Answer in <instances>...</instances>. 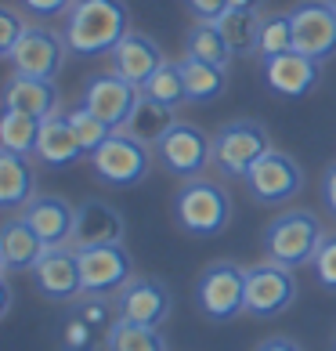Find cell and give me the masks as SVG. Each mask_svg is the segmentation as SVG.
Instances as JSON below:
<instances>
[{"instance_id": "obj_1", "label": "cell", "mask_w": 336, "mask_h": 351, "mask_svg": "<svg viewBox=\"0 0 336 351\" xmlns=\"http://www.w3.org/2000/svg\"><path fill=\"white\" fill-rule=\"evenodd\" d=\"M127 33H131V11L123 0H76L62 25L69 51L80 58L112 55Z\"/></svg>"}, {"instance_id": "obj_2", "label": "cell", "mask_w": 336, "mask_h": 351, "mask_svg": "<svg viewBox=\"0 0 336 351\" xmlns=\"http://www.w3.org/2000/svg\"><path fill=\"white\" fill-rule=\"evenodd\" d=\"M174 221L185 236L196 239H214L231 225V196L221 181L192 178L181 181L174 196Z\"/></svg>"}, {"instance_id": "obj_3", "label": "cell", "mask_w": 336, "mask_h": 351, "mask_svg": "<svg viewBox=\"0 0 336 351\" xmlns=\"http://www.w3.org/2000/svg\"><path fill=\"white\" fill-rule=\"evenodd\" d=\"M322 239H326V228H322L318 214H311V210H282L279 217L268 221L261 246H264L268 261H275L282 268H304V265L315 261Z\"/></svg>"}, {"instance_id": "obj_4", "label": "cell", "mask_w": 336, "mask_h": 351, "mask_svg": "<svg viewBox=\"0 0 336 351\" xmlns=\"http://www.w3.org/2000/svg\"><path fill=\"white\" fill-rule=\"evenodd\" d=\"M271 149L275 145H271L268 127L261 120L242 116V120H231L224 127H217V134H214V167H217L221 178L242 181L253 171V163H261Z\"/></svg>"}, {"instance_id": "obj_5", "label": "cell", "mask_w": 336, "mask_h": 351, "mask_svg": "<svg viewBox=\"0 0 336 351\" xmlns=\"http://www.w3.org/2000/svg\"><path fill=\"white\" fill-rule=\"evenodd\" d=\"M152 145L138 141L131 131H112L90 152V171L109 189H134L152 171Z\"/></svg>"}, {"instance_id": "obj_6", "label": "cell", "mask_w": 336, "mask_h": 351, "mask_svg": "<svg viewBox=\"0 0 336 351\" xmlns=\"http://www.w3.org/2000/svg\"><path fill=\"white\" fill-rule=\"evenodd\" d=\"M152 152H156V163L177 181L203 178L206 167H214V138L188 120H177L170 131L152 145Z\"/></svg>"}, {"instance_id": "obj_7", "label": "cell", "mask_w": 336, "mask_h": 351, "mask_svg": "<svg viewBox=\"0 0 336 351\" xmlns=\"http://www.w3.org/2000/svg\"><path fill=\"white\" fill-rule=\"evenodd\" d=\"M196 308L210 322H231L246 311V268L235 261H214L196 279Z\"/></svg>"}, {"instance_id": "obj_8", "label": "cell", "mask_w": 336, "mask_h": 351, "mask_svg": "<svg viewBox=\"0 0 336 351\" xmlns=\"http://www.w3.org/2000/svg\"><path fill=\"white\" fill-rule=\"evenodd\" d=\"M250 199L261 206H282L296 199L304 192V167L293 160L289 152L271 149L261 163H253V171L242 178Z\"/></svg>"}, {"instance_id": "obj_9", "label": "cell", "mask_w": 336, "mask_h": 351, "mask_svg": "<svg viewBox=\"0 0 336 351\" xmlns=\"http://www.w3.org/2000/svg\"><path fill=\"white\" fill-rule=\"evenodd\" d=\"M296 276L293 268H282L275 261H261L246 268V315L253 319H275L289 311L296 301Z\"/></svg>"}, {"instance_id": "obj_10", "label": "cell", "mask_w": 336, "mask_h": 351, "mask_svg": "<svg viewBox=\"0 0 336 351\" xmlns=\"http://www.w3.org/2000/svg\"><path fill=\"white\" fill-rule=\"evenodd\" d=\"M33 282L40 290L44 301L51 304H73L83 297V271H80V250L73 243L66 246H47L40 265L33 271Z\"/></svg>"}, {"instance_id": "obj_11", "label": "cell", "mask_w": 336, "mask_h": 351, "mask_svg": "<svg viewBox=\"0 0 336 351\" xmlns=\"http://www.w3.org/2000/svg\"><path fill=\"white\" fill-rule=\"evenodd\" d=\"M293 15V47L315 62L336 55V11L329 0H300L289 8Z\"/></svg>"}, {"instance_id": "obj_12", "label": "cell", "mask_w": 336, "mask_h": 351, "mask_svg": "<svg viewBox=\"0 0 336 351\" xmlns=\"http://www.w3.org/2000/svg\"><path fill=\"white\" fill-rule=\"evenodd\" d=\"M66 55H69V44L62 33L47 29V25H29L22 44L11 51L8 66H11V73H22V76L55 80L62 73V66H66Z\"/></svg>"}, {"instance_id": "obj_13", "label": "cell", "mask_w": 336, "mask_h": 351, "mask_svg": "<svg viewBox=\"0 0 336 351\" xmlns=\"http://www.w3.org/2000/svg\"><path fill=\"white\" fill-rule=\"evenodd\" d=\"M80 271H83V293L116 297L134 279V257L123 243L87 246V250H80Z\"/></svg>"}, {"instance_id": "obj_14", "label": "cell", "mask_w": 336, "mask_h": 351, "mask_svg": "<svg viewBox=\"0 0 336 351\" xmlns=\"http://www.w3.org/2000/svg\"><path fill=\"white\" fill-rule=\"evenodd\" d=\"M120 319L141 322V326H163L174 315V293L170 286L156 276H134L131 282L116 293Z\"/></svg>"}, {"instance_id": "obj_15", "label": "cell", "mask_w": 336, "mask_h": 351, "mask_svg": "<svg viewBox=\"0 0 336 351\" xmlns=\"http://www.w3.org/2000/svg\"><path fill=\"white\" fill-rule=\"evenodd\" d=\"M141 90L134 84H127L123 76H116L112 69L109 73H94L90 80L83 84V95L80 101L98 116V120H105L112 131H123L127 120H131V112L138 106Z\"/></svg>"}, {"instance_id": "obj_16", "label": "cell", "mask_w": 336, "mask_h": 351, "mask_svg": "<svg viewBox=\"0 0 336 351\" xmlns=\"http://www.w3.org/2000/svg\"><path fill=\"white\" fill-rule=\"evenodd\" d=\"M261 69H264V84L271 95L279 98H304L318 87V76H322V62L300 55V51H286V55H275V58H261Z\"/></svg>"}, {"instance_id": "obj_17", "label": "cell", "mask_w": 336, "mask_h": 351, "mask_svg": "<svg viewBox=\"0 0 336 351\" xmlns=\"http://www.w3.org/2000/svg\"><path fill=\"white\" fill-rule=\"evenodd\" d=\"M109 62H112V73H116V76H123L127 84H134V87L141 90V87L152 80V76L166 66V55H163V47H159L156 36L134 33V29H131V33L120 40V47L109 55Z\"/></svg>"}, {"instance_id": "obj_18", "label": "cell", "mask_w": 336, "mask_h": 351, "mask_svg": "<svg viewBox=\"0 0 336 351\" xmlns=\"http://www.w3.org/2000/svg\"><path fill=\"white\" fill-rule=\"evenodd\" d=\"M47 254V243L40 239L29 221L22 214H11L4 225H0V268L4 276H15V271H33L40 265V257Z\"/></svg>"}, {"instance_id": "obj_19", "label": "cell", "mask_w": 336, "mask_h": 351, "mask_svg": "<svg viewBox=\"0 0 336 351\" xmlns=\"http://www.w3.org/2000/svg\"><path fill=\"white\" fill-rule=\"evenodd\" d=\"M127 221L105 199H83L76 206V228H73V246L87 250V246H109V243H123Z\"/></svg>"}, {"instance_id": "obj_20", "label": "cell", "mask_w": 336, "mask_h": 351, "mask_svg": "<svg viewBox=\"0 0 336 351\" xmlns=\"http://www.w3.org/2000/svg\"><path fill=\"white\" fill-rule=\"evenodd\" d=\"M33 156H36L40 163L55 167V171H66V167H76L80 160H90V152L83 149V141L76 138V131H73L66 109L51 112L47 120H44L40 141H36V152H33Z\"/></svg>"}, {"instance_id": "obj_21", "label": "cell", "mask_w": 336, "mask_h": 351, "mask_svg": "<svg viewBox=\"0 0 336 351\" xmlns=\"http://www.w3.org/2000/svg\"><path fill=\"white\" fill-rule=\"evenodd\" d=\"M22 217L40 232V239L47 246H66L73 243V228H76V206L66 196H33L25 203Z\"/></svg>"}, {"instance_id": "obj_22", "label": "cell", "mask_w": 336, "mask_h": 351, "mask_svg": "<svg viewBox=\"0 0 336 351\" xmlns=\"http://www.w3.org/2000/svg\"><path fill=\"white\" fill-rule=\"evenodd\" d=\"M4 109H18V112L36 116V120H47L51 112L62 109V95H58L55 80L11 73L4 84Z\"/></svg>"}, {"instance_id": "obj_23", "label": "cell", "mask_w": 336, "mask_h": 351, "mask_svg": "<svg viewBox=\"0 0 336 351\" xmlns=\"http://www.w3.org/2000/svg\"><path fill=\"white\" fill-rule=\"evenodd\" d=\"M33 196H36V167L29 163V156L0 149V206L8 214H18Z\"/></svg>"}, {"instance_id": "obj_24", "label": "cell", "mask_w": 336, "mask_h": 351, "mask_svg": "<svg viewBox=\"0 0 336 351\" xmlns=\"http://www.w3.org/2000/svg\"><path fill=\"white\" fill-rule=\"evenodd\" d=\"M177 62H181V73H185L188 106H214L228 90V66H214V62H199L188 55Z\"/></svg>"}, {"instance_id": "obj_25", "label": "cell", "mask_w": 336, "mask_h": 351, "mask_svg": "<svg viewBox=\"0 0 336 351\" xmlns=\"http://www.w3.org/2000/svg\"><path fill=\"white\" fill-rule=\"evenodd\" d=\"M261 22H264L261 11H242V8L224 11V19L217 25H221V33H224V40H228L235 58H250L261 51Z\"/></svg>"}, {"instance_id": "obj_26", "label": "cell", "mask_w": 336, "mask_h": 351, "mask_svg": "<svg viewBox=\"0 0 336 351\" xmlns=\"http://www.w3.org/2000/svg\"><path fill=\"white\" fill-rule=\"evenodd\" d=\"M174 123H177V116H174L170 106H163V101L148 98V95H141L123 131H131L138 141H145V145H156V141H159L166 131H170Z\"/></svg>"}, {"instance_id": "obj_27", "label": "cell", "mask_w": 336, "mask_h": 351, "mask_svg": "<svg viewBox=\"0 0 336 351\" xmlns=\"http://www.w3.org/2000/svg\"><path fill=\"white\" fill-rule=\"evenodd\" d=\"M40 127H44V120H36V116H29V112L4 109V112H0V149H4V152H18V156L36 152Z\"/></svg>"}, {"instance_id": "obj_28", "label": "cell", "mask_w": 336, "mask_h": 351, "mask_svg": "<svg viewBox=\"0 0 336 351\" xmlns=\"http://www.w3.org/2000/svg\"><path fill=\"white\" fill-rule=\"evenodd\" d=\"M185 55L199 62H214V66H228L235 58L217 22H192V29L185 33Z\"/></svg>"}, {"instance_id": "obj_29", "label": "cell", "mask_w": 336, "mask_h": 351, "mask_svg": "<svg viewBox=\"0 0 336 351\" xmlns=\"http://www.w3.org/2000/svg\"><path fill=\"white\" fill-rule=\"evenodd\" d=\"M105 351H170L159 326H141V322L120 319L105 337Z\"/></svg>"}, {"instance_id": "obj_30", "label": "cell", "mask_w": 336, "mask_h": 351, "mask_svg": "<svg viewBox=\"0 0 336 351\" xmlns=\"http://www.w3.org/2000/svg\"><path fill=\"white\" fill-rule=\"evenodd\" d=\"M141 95L163 101V106H170L174 112L181 106H188V90H185V73H181V62H166V66L152 76L145 87H141Z\"/></svg>"}, {"instance_id": "obj_31", "label": "cell", "mask_w": 336, "mask_h": 351, "mask_svg": "<svg viewBox=\"0 0 336 351\" xmlns=\"http://www.w3.org/2000/svg\"><path fill=\"white\" fill-rule=\"evenodd\" d=\"M293 51V15L289 11H271L261 22V58H275Z\"/></svg>"}, {"instance_id": "obj_32", "label": "cell", "mask_w": 336, "mask_h": 351, "mask_svg": "<svg viewBox=\"0 0 336 351\" xmlns=\"http://www.w3.org/2000/svg\"><path fill=\"white\" fill-rule=\"evenodd\" d=\"M66 116H69L73 131H76V138L83 141V149H87V152H94V149L101 145V141H105V138L112 134V127H109L105 120H98V116L90 112V109L83 106V101H80V106H69V109H66Z\"/></svg>"}, {"instance_id": "obj_33", "label": "cell", "mask_w": 336, "mask_h": 351, "mask_svg": "<svg viewBox=\"0 0 336 351\" xmlns=\"http://www.w3.org/2000/svg\"><path fill=\"white\" fill-rule=\"evenodd\" d=\"M25 29H29V15L15 4H4L0 8V58H11V51L22 44Z\"/></svg>"}, {"instance_id": "obj_34", "label": "cell", "mask_w": 336, "mask_h": 351, "mask_svg": "<svg viewBox=\"0 0 336 351\" xmlns=\"http://www.w3.org/2000/svg\"><path fill=\"white\" fill-rule=\"evenodd\" d=\"M311 271H315V282L322 290L336 293V232H329V236L322 239L315 261H311Z\"/></svg>"}, {"instance_id": "obj_35", "label": "cell", "mask_w": 336, "mask_h": 351, "mask_svg": "<svg viewBox=\"0 0 336 351\" xmlns=\"http://www.w3.org/2000/svg\"><path fill=\"white\" fill-rule=\"evenodd\" d=\"M76 0H18V8L25 15L40 19V22H51V19H66L73 11Z\"/></svg>"}, {"instance_id": "obj_36", "label": "cell", "mask_w": 336, "mask_h": 351, "mask_svg": "<svg viewBox=\"0 0 336 351\" xmlns=\"http://www.w3.org/2000/svg\"><path fill=\"white\" fill-rule=\"evenodd\" d=\"M185 8L196 22H221L231 0H185Z\"/></svg>"}, {"instance_id": "obj_37", "label": "cell", "mask_w": 336, "mask_h": 351, "mask_svg": "<svg viewBox=\"0 0 336 351\" xmlns=\"http://www.w3.org/2000/svg\"><path fill=\"white\" fill-rule=\"evenodd\" d=\"M322 206H326L329 217L336 221V163H329L326 174H322Z\"/></svg>"}, {"instance_id": "obj_38", "label": "cell", "mask_w": 336, "mask_h": 351, "mask_svg": "<svg viewBox=\"0 0 336 351\" xmlns=\"http://www.w3.org/2000/svg\"><path fill=\"white\" fill-rule=\"evenodd\" d=\"M253 351H304V348L296 344L293 337H282V333H275V337H264V341L257 344Z\"/></svg>"}, {"instance_id": "obj_39", "label": "cell", "mask_w": 336, "mask_h": 351, "mask_svg": "<svg viewBox=\"0 0 336 351\" xmlns=\"http://www.w3.org/2000/svg\"><path fill=\"white\" fill-rule=\"evenodd\" d=\"M0 297H4V301H0V315H8L11 311V282H8V276L0 279Z\"/></svg>"}, {"instance_id": "obj_40", "label": "cell", "mask_w": 336, "mask_h": 351, "mask_svg": "<svg viewBox=\"0 0 336 351\" xmlns=\"http://www.w3.org/2000/svg\"><path fill=\"white\" fill-rule=\"evenodd\" d=\"M231 8H242V11H261L264 0H231Z\"/></svg>"}, {"instance_id": "obj_41", "label": "cell", "mask_w": 336, "mask_h": 351, "mask_svg": "<svg viewBox=\"0 0 336 351\" xmlns=\"http://www.w3.org/2000/svg\"><path fill=\"white\" fill-rule=\"evenodd\" d=\"M94 351H105V344H101V348H94Z\"/></svg>"}, {"instance_id": "obj_42", "label": "cell", "mask_w": 336, "mask_h": 351, "mask_svg": "<svg viewBox=\"0 0 336 351\" xmlns=\"http://www.w3.org/2000/svg\"><path fill=\"white\" fill-rule=\"evenodd\" d=\"M329 4H333V11H336V0H329Z\"/></svg>"}, {"instance_id": "obj_43", "label": "cell", "mask_w": 336, "mask_h": 351, "mask_svg": "<svg viewBox=\"0 0 336 351\" xmlns=\"http://www.w3.org/2000/svg\"><path fill=\"white\" fill-rule=\"evenodd\" d=\"M333 348H336V337H333Z\"/></svg>"}]
</instances>
